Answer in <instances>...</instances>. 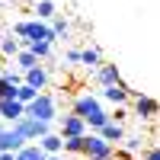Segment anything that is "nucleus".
<instances>
[{
    "label": "nucleus",
    "instance_id": "obj_1",
    "mask_svg": "<svg viewBox=\"0 0 160 160\" xmlns=\"http://www.w3.org/2000/svg\"><path fill=\"white\" fill-rule=\"evenodd\" d=\"M26 118H35V122H55L58 118V106H55V99L48 96V93H38V96L26 106Z\"/></svg>",
    "mask_w": 160,
    "mask_h": 160
},
{
    "label": "nucleus",
    "instance_id": "obj_2",
    "mask_svg": "<svg viewBox=\"0 0 160 160\" xmlns=\"http://www.w3.org/2000/svg\"><path fill=\"white\" fill-rule=\"evenodd\" d=\"M13 131H19V135L26 138V141H38V138H45V135H51V125L48 122H35V118H16V122H13Z\"/></svg>",
    "mask_w": 160,
    "mask_h": 160
},
{
    "label": "nucleus",
    "instance_id": "obj_3",
    "mask_svg": "<svg viewBox=\"0 0 160 160\" xmlns=\"http://www.w3.org/2000/svg\"><path fill=\"white\" fill-rule=\"evenodd\" d=\"M112 144H106L99 135H87V151H83V157L87 160H112Z\"/></svg>",
    "mask_w": 160,
    "mask_h": 160
},
{
    "label": "nucleus",
    "instance_id": "obj_4",
    "mask_svg": "<svg viewBox=\"0 0 160 160\" xmlns=\"http://www.w3.org/2000/svg\"><path fill=\"white\" fill-rule=\"evenodd\" d=\"M99 109H102V106H99V99L93 96V93H83V96H77V99H74L71 115H77V118H83V122H87V118H90V115H96Z\"/></svg>",
    "mask_w": 160,
    "mask_h": 160
},
{
    "label": "nucleus",
    "instance_id": "obj_5",
    "mask_svg": "<svg viewBox=\"0 0 160 160\" xmlns=\"http://www.w3.org/2000/svg\"><path fill=\"white\" fill-rule=\"evenodd\" d=\"M26 148V138L19 135V131H13L7 125H0V154H16Z\"/></svg>",
    "mask_w": 160,
    "mask_h": 160
},
{
    "label": "nucleus",
    "instance_id": "obj_6",
    "mask_svg": "<svg viewBox=\"0 0 160 160\" xmlns=\"http://www.w3.org/2000/svg\"><path fill=\"white\" fill-rule=\"evenodd\" d=\"M58 118H61V141L87 135V125H83V118H77V115H58Z\"/></svg>",
    "mask_w": 160,
    "mask_h": 160
},
{
    "label": "nucleus",
    "instance_id": "obj_7",
    "mask_svg": "<svg viewBox=\"0 0 160 160\" xmlns=\"http://www.w3.org/2000/svg\"><path fill=\"white\" fill-rule=\"evenodd\" d=\"M135 115L144 118V122H154V115H157V99L148 96V93H138V96H135Z\"/></svg>",
    "mask_w": 160,
    "mask_h": 160
},
{
    "label": "nucleus",
    "instance_id": "obj_8",
    "mask_svg": "<svg viewBox=\"0 0 160 160\" xmlns=\"http://www.w3.org/2000/svg\"><path fill=\"white\" fill-rule=\"evenodd\" d=\"M96 83L99 87H115V83H122V74H118L115 64H99L96 68Z\"/></svg>",
    "mask_w": 160,
    "mask_h": 160
},
{
    "label": "nucleus",
    "instance_id": "obj_9",
    "mask_svg": "<svg viewBox=\"0 0 160 160\" xmlns=\"http://www.w3.org/2000/svg\"><path fill=\"white\" fill-rule=\"evenodd\" d=\"M22 83L42 93V90L48 87V71L42 68V64H38V68H32V71H26V74H22Z\"/></svg>",
    "mask_w": 160,
    "mask_h": 160
},
{
    "label": "nucleus",
    "instance_id": "obj_10",
    "mask_svg": "<svg viewBox=\"0 0 160 160\" xmlns=\"http://www.w3.org/2000/svg\"><path fill=\"white\" fill-rule=\"evenodd\" d=\"M26 115V106L16 102V99H0V118L3 122H16V118Z\"/></svg>",
    "mask_w": 160,
    "mask_h": 160
},
{
    "label": "nucleus",
    "instance_id": "obj_11",
    "mask_svg": "<svg viewBox=\"0 0 160 160\" xmlns=\"http://www.w3.org/2000/svg\"><path fill=\"white\" fill-rule=\"evenodd\" d=\"M102 96L109 99V102H115V106H122V102L131 96V90H128L125 83H115V87H102Z\"/></svg>",
    "mask_w": 160,
    "mask_h": 160
},
{
    "label": "nucleus",
    "instance_id": "obj_12",
    "mask_svg": "<svg viewBox=\"0 0 160 160\" xmlns=\"http://www.w3.org/2000/svg\"><path fill=\"white\" fill-rule=\"evenodd\" d=\"M99 138H102L106 144H112V141H122V138H125V128L118 125V122H106V125L99 128Z\"/></svg>",
    "mask_w": 160,
    "mask_h": 160
},
{
    "label": "nucleus",
    "instance_id": "obj_13",
    "mask_svg": "<svg viewBox=\"0 0 160 160\" xmlns=\"http://www.w3.org/2000/svg\"><path fill=\"white\" fill-rule=\"evenodd\" d=\"M35 144L42 148L45 157H51V154H61V144H64V141H61V135H45V138H38Z\"/></svg>",
    "mask_w": 160,
    "mask_h": 160
},
{
    "label": "nucleus",
    "instance_id": "obj_14",
    "mask_svg": "<svg viewBox=\"0 0 160 160\" xmlns=\"http://www.w3.org/2000/svg\"><path fill=\"white\" fill-rule=\"evenodd\" d=\"M16 68L26 74V71H32V68H38V61H35V55L32 51H26V48H19L16 51Z\"/></svg>",
    "mask_w": 160,
    "mask_h": 160
},
{
    "label": "nucleus",
    "instance_id": "obj_15",
    "mask_svg": "<svg viewBox=\"0 0 160 160\" xmlns=\"http://www.w3.org/2000/svg\"><path fill=\"white\" fill-rule=\"evenodd\" d=\"M61 151H64V154H74V157H77V154H83V151H87V135H80V138H68V141L61 144Z\"/></svg>",
    "mask_w": 160,
    "mask_h": 160
},
{
    "label": "nucleus",
    "instance_id": "obj_16",
    "mask_svg": "<svg viewBox=\"0 0 160 160\" xmlns=\"http://www.w3.org/2000/svg\"><path fill=\"white\" fill-rule=\"evenodd\" d=\"M51 32H55V38H68L71 35V22L55 13V16H51Z\"/></svg>",
    "mask_w": 160,
    "mask_h": 160
},
{
    "label": "nucleus",
    "instance_id": "obj_17",
    "mask_svg": "<svg viewBox=\"0 0 160 160\" xmlns=\"http://www.w3.org/2000/svg\"><path fill=\"white\" fill-rule=\"evenodd\" d=\"M80 64H87L90 71H96L99 64H102V58H99V48H87V51H80Z\"/></svg>",
    "mask_w": 160,
    "mask_h": 160
},
{
    "label": "nucleus",
    "instance_id": "obj_18",
    "mask_svg": "<svg viewBox=\"0 0 160 160\" xmlns=\"http://www.w3.org/2000/svg\"><path fill=\"white\" fill-rule=\"evenodd\" d=\"M16 160H45V154L38 144H26L22 151H16Z\"/></svg>",
    "mask_w": 160,
    "mask_h": 160
},
{
    "label": "nucleus",
    "instance_id": "obj_19",
    "mask_svg": "<svg viewBox=\"0 0 160 160\" xmlns=\"http://www.w3.org/2000/svg\"><path fill=\"white\" fill-rule=\"evenodd\" d=\"M16 51H19V38H13V35L0 38V55L3 58H16Z\"/></svg>",
    "mask_w": 160,
    "mask_h": 160
},
{
    "label": "nucleus",
    "instance_id": "obj_20",
    "mask_svg": "<svg viewBox=\"0 0 160 160\" xmlns=\"http://www.w3.org/2000/svg\"><path fill=\"white\" fill-rule=\"evenodd\" d=\"M38 96V90H32V87H26V83H19L16 87V102H22V106H29L32 99Z\"/></svg>",
    "mask_w": 160,
    "mask_h": 160
},
{
    "label": "nucleus",
    "instance_id": "obj_21",
    "mask_svg": "<svg viewBox=\"0 0 160 160\" xmlns=\"http://www.w3.org/2000/svg\"><path fill=\"white\" fill-rule=\"evenodd\" d=\"M26 51H32L35 61H38V58H48L51 55V45H45V42H26Z\"/></svg>",
    "mask_w": 160,
    "mask_h": 160
},
{
    "label": "nucleus",
    "instance_id": "obj_22",
    "mask_svg": "<svg viewBox=\"0 0 160 160\" xmlns=\"http://www.w3.org/2000/svg\"><path fill=\"white\" fill-rule=\"evenodd\" d=\"M106 122H109V112H106V109H99L96 115H90V118H87L83 125H87V128H96V131H99V128H102Z\"/></svg>",
    "mask_w": 160,
    "mask_h": 160
},
{
    "label": "nucleus",
    "instance_id": "obj_23",
    "mask_svg": "<svg viewBox=\"0 0 160 160\" xmlns=\"http://www.w3.org/2000/svg\"><path fill=\"white\" fill-rule=\"evenodd\" d=\"M35 13H38V19H51V16H55V3H51V0H38Z\"/></svg>",
    "mask_w": 160,
    "mask_h": 160
},
{
    "label": "nucleus",
    "instance_id": "obj_24",
    "mask_svg": "<svg viewBox=\"0 0 160 160\" xmlns=\"http://www.w3.org/2000/svg\"><path fill=\"white\" fill-rule=\"evenodd\" d=\"M122 141H125V151H128V154H135V151H141V148H144L141 135H131V138H122Z\"/></svg>",
    "mask_w": 160,
    "mask_h": 160
},
{
    "label": "nucleus",
    "instance_id": "obj_25",
    "mask_svg": "<svg viewBox=\"0 0 160 160\" xmlns=\"http://www.w3.org/2000/svg\"><path fill=\"white\" fill-rule=\"evenodd\" d=\"M64 61H68V64H80V51H68Z\"/></svg>",
    "mask_w": 160,
    "mask_h": 160
},
{
    "label": "nucleus",
    "instance_id": "obj_26",
    "mask_svg": "<svg viewBox=\"0 0 160 160\" xmlns=\"http://www.w3.org/2000/svg\"><path fill=\"white\" fill-rule=\"evenodd\" d=\"M144 160H160V151L157 148H148V151H144Z\"/></svg>",
    "mask_w": 160,
    "mask_h": 160
},
{
    "label": "nucleus",
    "instance_id": "obj_27",
    "mask_svg": "<svg viewBox=\"0 0 160 160\" xmlns=\"http://www.w3.org/2000/svg\"><path fill=\"white\" fill-rule=\"evenodd\" d=\"M0 160H16V154H0Z\"/></svg>",
    "mask_w": 160,
    "mask_h": 160
},
{
    "label": "nucleus",
    "instance_id": "obj_28",
    "mask_svg": "<svg viewBox=\"0 0 160 160\" xmlns=\"http://www.w3.org/2000/svg\"><path fill=\"white\" fill-rule=\"evenodd\" d=\"M45 160H64V157H61V154H51V157H45Z\"/></svg>",
    "mask_w": 160,
    "mask_h": 160
}]
</instances>
